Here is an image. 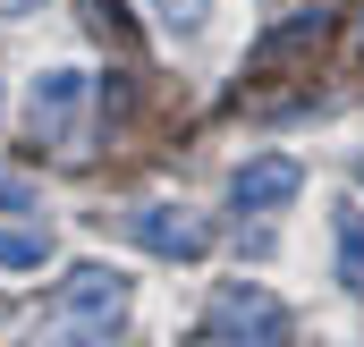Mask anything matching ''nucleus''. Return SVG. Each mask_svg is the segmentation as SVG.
I'll return each mask as SVG.
<instances>
[{
  "label": "nucleus",
  "instance_id": "nucleus-1",
  "mask_svg": "<svg viewBox=\"0 0 364 347\" xmlns=\"http://www.w3.org/2000/svg\"><path fill=\"white\" fill-rule=\"evenodd\" d=\"M127 305H136V279L127 271H110V262H77L68 279H60V297L43 305V339H110L119 322H127Z\"/></svg>",
  "mask_w": 364,
  "mask_h": 347
},
{
  "label": "nucleus",
  "instance_id": "nucleus-2",
  "mask_svg": "<svg viewBox=\"0 0 364 347\" xmlns=\"http://www.w3.org/2000/svg\"><path fill=\"white\" fill-rule=\"evenodd\" d=\"M85 93H93L85 68H43V77L26 85V127H34V144L68 153V144H77V110H85Z\"/></svg>",
  "mask_w": 364,
  "mask_h": 347
},
{
  "label": "nucleus",
  "instance_id": "nucleus-3",
  "mask_svg": "<svg viewBox=\"0 0 364 347\" xmlns=\"http://www.w3.org/2000/svg\"><path fill=\"white\" fill-rule=\"evenodd\" d=\"M203 339H288V305L255 279H220V297L203 314Z\"/></svg>",
  "mask_w": 364,
  "mask_h": 347
},
{
  "label": "nucleus",
  "instance_id": "nucleus-4",
  "mask_svg": "<svg viewBox=\"0 0 364 347\" xmlns=\"http://www.w3.org/2000/svg\"><path fill=\"white\" fill-rule=\"evenodd\" d=\"M127 237H136L144 255H161V262H203L212 255V229H203L186 203H136V212H127Z\"/></svg>",
  "mask_w": 364,
  "mask_h": 347
},
{
  "label": "nucleus",
  "instance_id": "nucleus-5",
  "mask_svg": "<svg viewBox=\"0 0 364 347\" xmlns=\"http://www.w3.org/2000/svg\"><path fill=\"white\" fill-rule=\"evenodd\" d=\"M296 186H305V170H296L288 153H263V161H237L229 203H237V212H255V220H272V212H288V203H296Z\"/></svg>",
  "mask_w": 364,
  "mask_h": 347
},
{
  "label": "nucleus",
  "instance_id": "nucleus-6",
  "mask_svg": "<svg viewBox=\"0 0 364 347\" xmlns=\"http://www.w3.org/2000/svg\"><path fill=\"white\" fill-rule=\"evenodd\" d=\"M331 237H339V288L364 297V203H339L331 212Z\"/></svg>",
  "mask_w": 364,
  "mask_h": 347
},
{
  "label": "nucleus",
  "instance_id": "nucleus-7",
  "mask_svg": "<svg viewBox=\"0 0 364 347\" xmlns=\"http://www.w3.org/2000/svg\"><path fill=\"white\" fill-rule=\"evenodd\" d=\"M51 262V229H0V271H43Z\"/></svg>",
  "mask_w": 364,
  "mask_h": 347
},
{
  "label": "nucleus",
  "instance_id": "nucleus-8",
  "mask_svg": "<svg viewBox=\"0 0 364 347\" xmlns=\"http://www.w3.org/2000/svg\"><path fill=\"white\" fill-rule=\"evenodd\" d=\"M144 9H153V17H161V26H170V34H195V26H203V9H212V0H144Z\"/></svg>",
  "mask_w": 364,
  "mask_h": 347
},
{
  "label": "nucleus",
  "instance_id": "nucleus-9",
  "mask_svg": "<svg viewBox=\"0 0 364 347\" xmlns=\"http://www.w3.org/2000/svg\"><path fill=\"white\" fill-rule=\"evenodd\" d=\"M0 212H34V178L0 170Z\"/></svg>",
  "mask_w": 364,
  "mask_h": 347
},
{
  "label": "nucleus",
  "instance_id": "nucleus-10",
  "mask_svg": "<svg viewBox=\"0 0 364 347\" xmlns=\"http://www.w3.org/2000/svg\"><path fill=\"white\" fill-rule=\"evenodd\" d=\"M17 9H34V0H0V17H17Z\"/></svg>",
  "mask_w": 364,
  "mask_h": 347
},
{
  "label": "nucleus",
  "instance_id": "nucleus-11",
  "mask_svg": "<svg viewBox=\"0 0 364 347\" xmlns=\"http://www.w3.org/2000/svg\"><path fill=\"white\" fill-rule=\"evenodd\" d=\"M356 178H364V153H356Z\"/></svg>",
  "mask_w": 364,
  "mask_h": 347
}]
</instances>
